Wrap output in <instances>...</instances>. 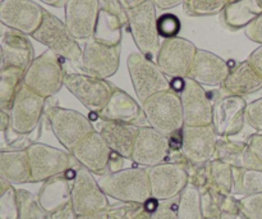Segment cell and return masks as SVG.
Returning <instances> with one entry per match:
<instances>
[{
  "mask_svg": "<svg viewBox=\"0 0 262 219\" xmlns=\"http://www.w3.org/2000/svg\"><path fill=\"white\" fill-rule=\"evenodd\" d=\"M233 195L262 194V171L233 168Z\"/></svg>",
  "mask_w": 262,
  "mask_h": 219,
  "instance_id": "cell-33",
  "label": "cell"
},
{
  "mask_svg": "<svg viewBox=\"0 0 262 219\" xmlns=\"http://www.w3.org/2000/svg\"><path fill=\"white\" fill-rule=\"evenodd\" d=\"M217 219H237V217H234V215H230V214H225V213H223L222 215H220Z\"/></svg>",
  "mask_w": 262,
  "mask_h": 219,
  "instance_id": "cell-56",
  "label": "cell"
},
{
  "mask_svg": "<svg viewBox=\"0 0 262 219\" xmlns=\"http://www.w3.org/2000/svg\"><path fill=\"white\" fill-rule=\"evenodd\" d=\"M64 86L82 103L87 110L97 115L109 102L115 86L106 79L84 73L67 72Z\"/></svg>",
  "mask_w": 262,
  "mask_h": 219,
  "instance_id": "cell-9",
  "label": "cell"
},
{
  "mask_svg": "<svg viewBox=\"0 0 262 219\" xmlns=\"http://www.w3.org/2000/svg\"><path fill=\"white\" fill-rule=\"evenodd\" d=\"M43 114L46 115L51 132L56 140L71 153L77 144L81 143L84 137L92 133L95 130L92 121L84 117L82 113L73 109L61 108L56 104H48Z\"/></svg>",
  "mask_w": 262,
  "mask_h": 219,
  "instance_id": "cell-4",
  "label": "cell"
},
{
  "mask_svg": "<svg viewBox=\"0 0 262 219\" xmlns=\"http://www.w3.org/2000/svg\"><path fill=\"white\" fill-rule=\"evenodd\" d=\"M187 166L174 162H165L147 168L151 197L159 202L177 199L189 182Z\"/></svg>",
  "mask_w": 262,
  "mask_h": 219,
  "instance_id": "cell-13",
  "label": "cell"
},
{
  "mask_svg": "<svg viewBox=\"0 0 262 219\" xmlns=\"http://www.w3.org/2000/svg\"><path fill=\"white\" fill-rule=\"evenodd\" d=\"M40 2L45 3V4L48 5H51V7L59 8V7H63V5L66 4L67 0H40Z\"/></svg>",
  "mask_w": 262,
  "mask_h": 219,
  "instance_id": "cell-55",
  "label": "cell"
},
{
  "mask_svg": "<svg viewBox=\"0 0 262 219\" xmlns=\"http://www.w3.org/2000/svg\"><path fill=\"white\" fill-rule=\"evenodd\" d=\"M142 204L137 203H122L119 202L118 204L110 205L107 209V217L109 219H129L140 209Z\"/></svg>",
  "mask_w": 262,
  "mask_h": 219,
  "instance_id": "cell-41",
  "label": "cell"
},
{
  "mask_svg": "<svg viewBox=\"0 0 262 219\" xmlns=\"http://www.w3.org/2000/svg\"><path fill=\"white\" fill-rule=\"evenodd\" d=\"M0 177L10 185L30 184L31 171L26 149L0 150Z\"/></svg>",
  "mask_w": 262,
  "mask_h": 219,
  "instance_id": "cell-28",
  "label": "cell"
},
{
  "mask_svg": "<svg viewBox=\"0 0 262 219\" xmlns=\"http://www.w3.org/2000/svg\"><path fill=\"white\" fill-rule=\"evenodd\" d=\"M43 10L32 0H0V23L9 30L32 36L42 22Z\"/></svg>",
  "mask_w": 262,
  "mask_h": 219,
  "instance_id": "cell-15",
  "label": "cell"
},
{
  "mask_svg": "<svg viewBox=\"0 0 262 219\" xmlns=\"http://www.w3.org/2000/svg\"><path fill=\"white\" fill-rule=\"evenodd\" d=\"M178 219H205L201 208V194L193 185L188 184L178 196Z\"/></svg>",
  "mask_w": 262,
  "mask_h": 219,
  "instance_id": "cell-32",
  "label": "cell"
},
{
  "mask_svg": "<svg viewBox=\"0 0 262 219\" xmlns=\"http://www.w3.org/2000/svg\"><path fill=\"white\" fill-rule=\"evenodd\" d=\"M238 207L245 219H262V194L245 195L238 199Z\"/></svg>",
  "mask_w": 262,
  "mask_h": 219,
  "instance_id": "cell-37",
  "label": "cell"
},
{
  "mask_svg": "<svg viewBox=\"0 0 262 219\" xmlns=\"http://www.w3.org/2000/svg\"><path fill=\"white\" fill-rule=\"evenodd\" d=\"M69 32L76 40H89L94 36L99 17V0H67L64 4Z\"/></svg>",
  "mask_w": 262,
  "mask_h": 219,
  "instance_id": "cell-21",
  "label": "cell"
},
{
  "mask_svg": "<svg viewBox=\"0 0 262 219\" xmlns=\"http://www.w3.org/2000/svg\"><path fill=\"white\" fill-rule=\"evenodd\" d=\"M49 219H50V218H49Z\"/></svg>",
  "mask_w": 262,
  "mask_h": 219,
  "instance_id": "cell-61",
  "label": "cell"
},
{
  "mask_svg": "<svg viewBox=\"0 0 262 219\" xmlns=\"http://www.w3.org/2000/svg\"><path fill=\"white\" fill-rule=\"evenodd\" d=\"M82 68L87 74L106 79L114 76L120 63V45L109 46L89 38L82 50Z\"/></svg>",
  "mask_w": 262,
  "mask_h": 219,
  "instance_id": "cell-19",
  "label": "cell"
},
{
  "mask_svg": "<svg viewBox=\"0 0 262 219\" xmlns=\"http://www.w3.org/2000/svg\"><path fill=\"white\" fill-rule=\"evenodd\" d=\"M76 219H109L107 217V210L106 212H100L94 213V214H86V215H77Z\"/></svg>",
  "mask_w": 262,
  "mask_h": 219,
  "instance_id": "cell-52",
  "label": "cell"
},
{
  "mask_svg": "<svg viewBox=\"0 0 262 219\" xmlns=\"http://www.w3.org/2000/svg\"><path fill=\"white\" fill-rule=\"evenodd\" d=\"M71 203L74 214L86 215L106 212L110 208L107 196L95 180L94 174L78 164L72 180Z\"/></svg>",
  "mask_w": 262,
  "mask_h": 219,
  "instance_id": "cell-10",
  "label": "cell"
},
{
  "mask_svg": "<svg viewBox=\"0 0 262 219\" xmlns=\"http://www.w3.org/2000/svg\"><path fill=\"white\" fill-rule=\"evenodd\" d=\"M209 167L212 184L224 194H233V184H234L233 167L219 159H212L211 162H209Z\"/></svg>",
  "mask_w": 262,
  "mask_h": 219,
  "instance_id": "cell-35",
  "label": "cell"
},
{
  "mask_svg": "<svg viewBox=\"0 0 262 219\" xmlns=\"http://www.w3.org/2000/svg\"><path fill=\"white\" fill-rule=\"evenodd\" d=\"M171 153L170 138L150 126H142L136 137L130 161L138 167L151 168L168 162Z\"/></svg>",
  "mask_w": 262,
  "mask_h": 219,
  "instance_id": "cell-14",
  "label": "cell"
},
{
  "mask_svg": "<svg viewBox=\"0 0 262 219\" xmlns=\"http://www.w3.org/2000/svg\"><path fill=\"white\" fill-rule=\"evenodd\" d=\"M177 207H178V197L168 202H160L158 209L151 214V219H178Z\"/></svg>",
  "mask_w": 262,
  "mask_h": 219,
  "instance_id": "cell-42",
  "label": "cell"
},
{
  "mask_svg": "<svg viewBox=\"0 0 262 219\" xmlns=\"http://www.w3.org/2000/svg\"><path fill=\"white\" fill-rule=\"evenodd\" d=\"M100 187L107 197L122 203L145 204L151 197L147 168L132 167L100 177Z\"/></svg>",
  "mask_w": 262,
  "mask_h": 219,
  "instance_id": "cell-1",
  "label": "cell"
},
{
  "mask_svg": "<svg viewBox=\"0 0 262 219\" xmlns=\"http://www.w3.org/2000/svg\"><path fill=\"white\" fill-rule=\"evenodd\" d=\"M182 30L181 19L173 13H164L158 18V32L160 37H177Z\"/></svg>",
  "mask_w": 262,
  "mask_h": 219,
  "instance_id": "cell-38",
  "label": "cell"
},
{
  "mask_svg": "<svg viewBox=\"0 0 262 219\" xmlns=\"http://www.w3.org/2000/svg\"><path fill=\"white\" fill-rule=\"evenodd\" d=\"M127 18L130 35L138 50L146 56L158 54L161 43L155 3L147 0L138 7L127 9Z\"/></svg>",
  "mask_w": 262,
  "mask_h": 219,
  "instance_id": "cell-8",
  "label": "cell"
},
{
  "mask_svg": "<svg viewBox=\"0 0 262 219\" xmlns=\"http://www.w3.org/2000/svg\"><path fill=\"white\" fill-rule=\"evenodd\" d=\"M26 72L17 67H0V109L9 113L18 91L22 87Z\"/></svg>",
  "mask_w": 262,
  "mask_h": 219,
  "instance_id": "cell-30",
  "label": "cell"
},
{
  "mask_svg": "<svg viewBox=\"0 0 262 219\" xmlns=\"http://www.w3.org/2000/svg\"><path fill=\"white\" fill-rule=\"evenodd\" d=\"M66 67L60 56L51 50L36 56L25 73L23 84L40 96L49 99L64 86Z\"/></svg>",
  "mask_w": 262,
  "mask_h": 219,
  "instance_id": "cell-3",
  "label": "cell"
},
{
  "mask_svg": "<svg viewBox=\"0 0 262 219\" xmlns=\"http://www.w3.org/2000/svg\"><path fill=\"white\" fill-rule=\"evenodd\" d=\"M124 26V23L117 15L105 12V10H100L92 37L105 45L119 46L122 43Z\"/></svg>",
  "mask_w": 262,
  "mask_h": 219,
  "instance_id": "cell-31",
  "label": "cell"
},
{
  "mask_svg": "<svg viewBox=\"0 0 262 219\" xmlns=\"http://www.w3.org/2000/svg\"><path fill=\"white\" fill-rule=\"evenodd\" d=\"M140 127L124 123L112 122L97 118V132L101 135L112 151L122 155L124 159H132L133 146Z\"/></svg>",
  "mask_w": 262,
  "mask_h": 219,
  "instance_id": "cell-25",
  "label": "cell"
},
{
  "mask_svg": "<svg viewBox=\"0 0 262 219\" xmlns=\"http://www.w3.org/2000/svg\"><path fill=\"white\" fill-rule=\"evenodd\" d=\"M12 186L13 185H10L9 182L5 181L4 178H2V177H0V197H2L3 195H4L5 192H7Z\"/></svg>",
  "mask_w": 262,
  "mask_h": 219,
  "instance_id": "cell-54",
  "label": "cell"
},
{
  "mask_svg": "<svg viewBox=\"0 0 262 219\" xmlns=\"http://www.w3.org/2000/svg\"><path fill=\"white\" fill-rule=\"evenodd\" d=\"M124 161L125 159L123 158L122 155H119V154L113 151L109 161V173H115V172H119L122 171V169H124L123 168V166H124Z\"/></svg>",
  "mask_w": 262,
  "mask_h": 219,
  "instance_id": "cell-48",
  "label": "cell"
},
{
  "mask_svg": "<svg viewBox=\"0 0 262 219\" xmlns=\"http://www.w3.org/2000/svg\"><path fill=\"white\" fill-rule=\"evenodd\" d=\"M230 72L227 61L209 50L197 49L188 78L202 86H222Z\"/></svg>",
  "mask_w": 262,
  "mask_h": 219,
  "instance_id": "cell-23",
  "label": "cell"
},
{
  "mask_svg": "<svg viewBox=\"0 0 262 219\" xmlns=\"http://www.w3.org/2000/svg\"><path fill=\"white\" fill-rule=\"evenodd\" d=\"M99 7L100 10H105V12L117 15L124 25H128L127 9L120 0H99Z\"/></svg>",
  "mask_w": 262,
  "mask_h": 219,
  "instance_id": "cell-43",
  "label": "cell"
},
{
  "mask_svg": "<svg viewBox=\"0 0 262 219\" xmlns=\"http://www.w3.org/2000/svg\"><path fill=\"white\" fill-rule=\"evenodd\" d=\"M142 109L150 127L158 132L171 137L183 130V108L178 92H159L142 103Z\"/></svg>",
  "mask_w": 262,
  "mask_h": 219,
  "instance_id": "cell-2",
  "label": "cell"
},
{
  "mask_svg": "<svg viewBox=\"0 0 262 219\" xmlns=\"http://www.w3.org/2000/svg\"><path fill=\"white\" fill-rule=\"evenodd\" d=\"M196 53V45L187 38H165L156 54V64L170 78H187Z\"/></svg>",
  "mask_w": 262,
  "mask_h": 219,
  "instance_id": "cell-12",
  "label": "cell"
},
{
  "mask_svg": "<svg viewBox=\"0 0 262 219\" xmlns=\"http://www.w3.org/2000/svg\"><path fill=\"white\" fill-rule=\"evenodd\" d=\"M32 37L64 61L76 64L82 59L81 46L69 32L66 23L48 10H43L42 22Z\"/></svg>",
  "mask_w": 262,
  "mask_h": 219,
  "instance_id": "cell-5",
  "label": "cell"
},
{
  "mask_svg": "<svg viewBox=\"0 0 262 219\" xmlns=\"http://www.w3.org/2000/svg\"><path fill=\"white\" fill-rule=\"evenodd\" d=\"M30 163V184H40L63 174L77 163L69 151L41 143H32L27 149Z\"/></svg>",
  "mask_w": 262,
  "mask_h": 219,
  "instance_id": "cell-6",
  "label": "cell"
},
{
  "mask_svg": "<svg viewBox=\"0 0 262 219\" xmlns=\"http://www.w3.org/2000/svg\"><path fill=\"white\" fill-rule=\"evenodd\" d=\"M245 32L251 41L262 45V14L245 28Z\"/></svg>",
  "mask_w": 262,
  "mask_h": 219,
  "instance_id": "cell-44",
  "label": "cell"
},
{
  "mask_svg": "<svg viewBox=\"0 0 262 219\" xmlns=\"http://www.w3.org/2000/svg\"><path fill=\"white\" fill-rule=\"evenodd\" d=\"M112 153V149L107 146L97 131L90 133L71 151L72 156L78 162L79 166L100 177L109 173V161Z\"/></svg>",
  "mask_w": 262,
  "mask_h": 219,
  "instance_id": "cell-20",
  "label": "cell"
},
{
  "mask_svg": "<svg viewBox=\"0 0 262 219\" xmlns=\"http://www.w3.org/2000/svg\"><path fill=\"white\" fill-rule=\"evenodd\" d=\"M72 181L66 176V173L53 177L48 181L42 182L37 194V200L45 212L51 214L71 203Z\"/></svg>",
  "mask_w": 262,
  "mask_h": 219,
  "instance_id": "cell-29",
  "label": "cell"
},
{
  "mask_svg": "<svg viewBox=\"0 0 262 219\" xmlns=\"http://www.w3.org/2000/svg\"><path fill=\"white\" fill-rule=\"evenodd\" d=\"M120 2L124 5L125 9H132V8H136L138 7V5L143 4V3L147 2V0H120Z\"/></svg>",
  "mask_w": 262,
  "mask_h": 219,
  "instance_id": "cell-53",
  "label": "cell"
},
{
  "mask_svg": "<svg viewBox=\"0 0 262 219\" xmlns=\"http://www.w3.org/2000/svg\"><path fill=\"white\" fill-rule=\"evenodd\" d=\"M18 200L17 189L10 187L2 197H0V219H18Z\"/></svg>",
  "mask_w": 262,
  "mask_h": 219,
  "instance_id": "cell-39",
  "label": "cell"
},
{
  "mask_svg": "<svg viewBox=\"0 0 262 219\" xmlns=\"http://www.w3.org/2000/svg\"><path fill=\"white\" fill-rule=\"evenodd\" d=\"M227 4V0H187L183 7L189 17H206L220 14Z\"/></svg>",
  "mask_w": 262,
  "mask_h": 219,
  "instance_id": "cell-36",
  "label": "cell"
},
{
  "mask_svg": "<svg viewBox=\"0 0 262 219\" xmlns=\"http://www.w3.org/2000/svg\"><path fill=\"white\" fill-rule=\"evenodd\" d=\"M9 127H10L9 113L0 109V132H7Z\"/></svg>",
  "mask_w": 262,
  "mask_h": 219,
  "instance_id": "cell-50",
  "label": "cell"
},
{
  "mask_svg": "<svg viewBox=\"0 0 262 219\" xmlns=\"http://www.w3.org/2000/svg\"><path fill=\"white\" fill-rule=\"evenodd\" d=\"M7 30H8V28L4 27V26H3L2 23H0V37H2V36L4 35V32H5V31H7Z\"/></svg>",
  "mask_w": 262,
  "mask_h": 219,
  "instance_id": "cell-57",
  "label": "cell"
},
{
  "mask_svg": "<svg viewBox=\"0 0 262 219\" xmlns=\"http://www.w3.org/2000/svg\"><path fill=\"white\" fill-rule=\"evenodd\" d=\"M228 3H233V2H235V0H227Z\"/></svg>",
  "mask_w": 262,
  "mask_h": 219,
  "instance_id": "cell-59",
  "label": "cell"
},
{
  "mask_svg": "<svg viewBox=\"0 0 262 219\" xmlns=\"http://www.w3.org/2000/svg\"><path fill=\"white\" fill-rule=\"evenodd\" d=\"M3 54V66L17 67L27 71L35 59V51L27 35L8 28L0 37Z\"/></svg>",
  "mask_w": 262,
  "mask_h": 219,
  "instance_id": "cell-24",
  "label": "cell"
},
{
  "mask_svg": "<svg viewBox=\"0 0 262 219\" xmlns=\"http://www.w3.org/2000/svg\"><path fill=\"white\" fill-rule=\"evenodd\" d=\"M3 66V54H2V48H0V67Z\"/></svg>",
  "mask_w": 262,
  "mask_h": 219,
  "instance_id": "cell-58",
  "label": "cell"
},
{
  "mask_svg": "<svg viewBox=\"0 0 262 219\" xmlns=\"http://www.w3.org/2000/svg\"><path fill=\"white\" fill-rule=\"evenodd\" d=\"M155 3L156 8L159 9H163V10H168L171 9V8H176L178 5L184 4L187 0H152Z\"/></svg>",
  "mask_w": 262,
  "mask_h": 219,
  "instance_id": "cell-49",
  "label": "cell"
},
{
  "mask_svg": "<svg viewBox=\"0 0 262 219\" xmlns=\"http://www.w3.org/2000/svg\"><path fill=\"white\" fill-rule=\"evenodd\" d=\"M96 118L137 127H142L147 123L142 105L119 87H115L107 104L96 115Z\"/></svg>",
  "mask_w": 262,
  "mask_h": 219,
  "instance_id": "cell-22",
  "label": "cell"
},
{
  "mask_svg": "<svg viewBox=\"0 0 262 219\" xmlns=\"http://www.w3.org/2000/svg\"><path fill=\"white\" fill-rule=\"evenodd\" d=\"M247 61L250 62L251 66H252L262 76V45L258 46L257 49H255V50L250 54Z\"/></svg>",
  "mask_w": 262,
  "mask_h": 219,
  "instance_id": "cell-47",
  "label": "cell"
},
{
  "mask_svg": "<svg viewBox=\"0 0 262 219\" xmlns=\"http://www.w3.org/2000/svg\"><path fill=\"white\" fill-rule=\"evenodd\" d=\"M246 144L251 149V151L262 162V132L251 135L246 141Z\"/></svg>",
  "mask_w": 262,
  "mask_h": 219,
  "instance_id": "cell-45",
  "label": "cell"
},
{
  "mask_svg": "<svg viewBox=\"0 0 262 219\" xmlns=\"http://www.w3.org/2000/svg\"><path fill=\"white\" fill-rule=\"evenodd\" d=\"M129 219H151V213L145 208V205H141L140 209L135 213Z\"/></svg>",
  "mask_w": 262,
  "mask_h": 219,
  "instance_id": "cell-51",
  "label": "cell"
},
{
  "mask_svg": "<svg viewBox=\"0 0 262 219\" xmlns=\"http://www.w3.org/2000/svg\"><path fill=\"white\" fill-rule=\"evenodd\" d=\"M261 14L262 3L260 0H235L225 5L220 13V21L228 30L238 31L247 27Z\"/></svg>",
  "mask_w": 262,
  "mask_h": 219,
  "instance_id": "cell-27",
  "label": "cell"
},
{
  "mask_svg": "<svg viewBox=\"0 0 262 219\" xmlns=\"http://www.w3.org/2000/svg\"><path fill=\"white\" fill-rule=\"evenodd\" d=\"M76 217L77 215L74 214L72 203H68L67 205L59 208L58 210H55V212L50 214V219H76Z\"/></svg>",
  "mask_w": 262,
  "mask_h": 219,
  "instance_id": "cell-46",
  "label": "cell"
},
{
  "mask_svg": "<svg viewBox=\"0 0 262 219\" xmlns=\"http://www.w3.org/2000/svg\"><path fill=\"white\" fill-rule=\"evenodd\" d=\"M246 123L257 132H262V97L247 104Z\"/></svg>",
  "mask_w": 262,
  "mask_h": 219,
  "instance_id": "cell-40",
  "label": "cell"
},
{
  "mask_svg": "<svg viewBox=\"0 0 262 219\" xmlns=\"http://www.w3.org/2000/svg\"><path fill=\"white\" fill-rule=\"evenodd\" d=\"M181 153L192 164H204L215 159L219 136L212 125L184 126L181 132Z\"/></svg>",
  "mask_w": 262,
  "mask_h": 219,
  "instance_id": "cell-17",
  "label": "cell"
},
{
  "mask_svg": "<svg viewBox=\"0 0 262 219\" xmlns=\"http://www.w3.org/2000/svg\"><path fill=\"white\" fill-rule=\"evenodd\" d=\"M18 219H49L50 214L43 210L37 196L23 189H17Z\"/></svg>",
  "mask_w": 262,
  "mask_h": 219,
  "instance_id": "cell-34",
  "label": "cell"
},
{
  "mask_svg": "<svg viewBox=\"0 0 262 219\" xmlns=\"http://www.w3.org/2000/svg\"><path fill=\"white\" fill-rule=\"evenodd\" d=\"M46 100L23 84L9 112L12 132L17 136L31 135L40 125Z\"/></svg>",
  "mask_w": 262,
  "mask_h": 219,
  "instance_id": "cell-11",
  "label": "cell"
},
{
  "mask_svg": "<svg viewBox=\"0 0 262 219\" xmlns=\"http://www.w3.org/2000/svg\"><path fill=\"white\" fill-rule=\"evenodd\" d=\"M183 108L184 126L212 125L214 102L202 85L191 78H183V86L179 91Z\"/></svg>",
  "mask_w": 262,
  "mask_h": 219,
  "instance_id": "cell-16",
  "label": "cell"
},
{
  "mask_svg": "<svg viewBox=\"0 0 262 219\" xmlns=\"http://www.w3.org/2000/svg\"><path fill=\"white\" fill-rule=\"evenodd\" d=\"M260 2H261V3H262V0H260Z\"/></svg>",
  "mask_w": 262,
  "mask_h": 219,
  "instance_id": "cell-60",
  "label": "cell"
},
{
  "mask_svg": "<svg viewBox=\"0 0 262 219\" xmlns=\"http://www.w3.org/2000/svg\"><path fill=\"white\" fill-rule=\"evenodd\" d=\"M245 97L224 95L212 107V127L219 137H232L243 130L246 123Z\"/></svg>",
  "mask_w": 262,
  "mask_h": 219,
  "instance_id": "cell-18",
  "label": "cell"
},
{
  "mask_svg": "<svg viewBox=\"0 0 262 219\" xmlns=\"http://www.w3.org/2000/svg\"><path fill=\"white\" fill-rule=\"evenodd\" d=\"M220 89L225 95L243 97L262 89V76L251 66L250 62H241L230 67L229 74Z\"/></svg>",
  "mask_w": 262,
  "mask_h": 219,
  "instance_id": "cell-26",
  "label": "cell"
},
{
  "mask_svg": "<svg viewBox=\"0 0 262 219\" xmlns=\"http://www.w3.org/2000/svg\"><path fill=\"white\" fill-rule=\"evenodd\" d=\"M127 67L136 96L140 103H145L159 92L171 90L170 81L161 72L158 64L142 53L129 54Z\"/></svg>",
  "mask_w": 262,
  "mask_h": 219,
  "instance_id": "cell-7",
  "label": "cell"
}]
</instances>
